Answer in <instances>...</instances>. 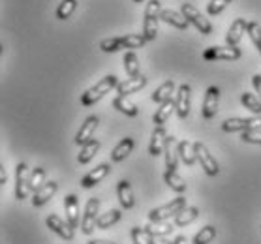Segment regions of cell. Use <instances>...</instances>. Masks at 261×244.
<instances>
[{
    "label": "cell",
    "instance_id": "1",
    "mask_svg": "<svg viewBox=\"0 0 261 244\" xmlns=\"http://www.w3.org/2000/svg\"><path fill=\"white\" fill-rule=\"evenodd\" d=\"M117 87H119L117 77H115V75H106V77L101 79V81H98L92 89H89L85 94H81V105H83V107L94 105L96 101H100L107 92H111V90L117 89Z\"/></svg>",
    "mask_w": 261,
    "mask_h": 244
},
{
    "label": "cell",
    "instance_id": "2",
    "mask_svg": "<svg viewBox=\"0 0 261 244\" xmlns=\"http://www.w3.org/2000/svg\"><path fill=\"white\" fill-rule=\"evenodd\" d=\"M162 6L158 0H150L145 8V21H143V36L147 42H152L158 36V23L162 21Z\"/></svg>",
    "mask_w": 261,
    "mask_h": 244
},
{
    "label": "cell",
    "instance_id": "3",
    "mask_svg": "<svg viewBox=\"0 0 261 244\" xmlns=\"http://www.w3.org/2000/svg\"><path fill=\"white\" fill-rule=\"evenodd\" d=\"M186 207H188V205H186V197L178 196V197H175V199H171L169 203H166V205H162V207L152 208V210L148 212V220L167 222V220H171V218H175V216H177L180 210H184Z\"/></svg>",
    "mask_w": 261,
    "mask_h": 244
},
{
    "label": "cell",
    "instance_id": "4",
    "mask_svg": "<svg viewBox=\"0 0 261 244\" xmlns=\"http://www.w3.org/2000/svg\"><path fill=\"white\" fill-rule=\"evenodd\" d=\"M180 13H182L184 17L188 19V23L194 24L201 34H205V36H208V34H213V24L208 23V19H205L199 13V10H197L194 4H188V2H184L182 6H180Z\"/></svg>",
    "mask_w": 261,
    "mask_h": 244
},
{
    "label": "cell",
    "instance_id": "5",
    "mask_svg": "<svg viewBox=\"0 0 261 244\" xmlns=\"http://www.w3.org/2000/svg\"><path fill=\"white\" fill-rule=\"evenodd\" d=\"M98 218H100V199L90 197L89 201H87V205H85V214L81 218V231L85 235H90L94 229H98L96 227Z\"/></svg>",
    "mask_w": 261,
    "mask_h": 244
},
{
    "label": "cell",
    "instance_id": "6",
    "mask_svg": "<svg viewBox=\"0 0 261 244\" xmlns=\"http://www.w3.org/2000/svg\"><path fill=\"white\" fill-rule=\"evenodd\" d=\"M194 149H196V156H197V161L201 164L203 171L207 173L208 177H216L220 173V167H218V161L214 160V156L208 152V149L201 141H196L194 143Z\"/></svg>",
    "mask_w": 261,
    "mask_h": 244
},
{
    "label": "cell",
    "instance_id": "7",
    "mask_svg": "<svg viewBox=\"0 0 261 244\" xmlns=\"http://www.w3.org/2000/svg\"><path fill=\"white\" fill-rule=\"evenodd\" d=\"M190 105H192V89L190 85H180L175 96V111H177L178 119H186L190 115Z\"/></svg>",
    "mask_w": 261,
    "mask_h": 244
},
{
    "label": "cell",
    "instance_id": "8",
    "mask_svg": "<svg viewBox=\"0 0 261 244\" xmlns=\"http://www.w3.org/2000/svg\"><path fill=\"white\" fill-rule=\"evenodd\" d=\"M29 167L24 161L17 164L15 167V199L19 201H23L29 197V192H30V186H29Z\"/></svg>",
    "mask_w": 261,
    "mask_h": 244
},
{
    "label": "cell",
    "instance_id": "9",
    "mask_svg": "<svg viewBox=\"0 0 261 244\" xmlns=\"http://www.w3.org/2000/svg\"><path fill=\"white\" fill-rule=\"evenodd\" d=\"M241 49L239 47H208L205 49L203 53V59L205 60H239L241 59Z\"/></svg>",
    "mask_w": 261,
    "mask_h": 244
},
{
    "label": "cell",
    "instance_id": "10",
    "mask_svg": "<svg viewBox=\"0 0 261 244\" xmlns=\"http://www.w3.org/2000/svg\"><path fill=\"white\" fill-rule=\"evenodd\" d=\"M218 100H220V89L218 87H208L205 92V100H203L201 115L203 119H213L218 113Z\"/></svg>",
    "mask_w": 261,
    "mask_h": 244
},
{
    "label": "cell",
    "instance_id": "11",
    "mask_svg": "<svg viewBox=\"0 0 261 244\" xmlns=\"http://www.w3.org/2000/svg\"><path fill=\"white\" fill-rule=\"evenodd\" d=\"M45 224H47L49 229L53 233H57L60 238H64V240H71V238H73V227H71L68 222L62 220V218H59L57 214H49Z\"/></svg>",
    "mask_w": 261,
    "mask_h": 244
},
{
    "label": "cell",
    "instance_id": "12",
    "mask_svg": "<svg viewBox=\"0 0 261 244\" xmlns=\"http://www.w3.org/2000/svg\"><path fill=\"white\" fill-rule=\"evenodd\" d=\"M64 210H66V222L70 224L73 229L81 224V216H79V201L75 194L64 197Z\"/></svg>",
    "mask_w": 261,
    "mask_h": 244
},
{
    "label": "cell",
    "instance_id": "13",
    "mask_svg": "<svg viewBox=\"0 0 261 244\" xmlns=\"http://www.w3.org/2000/svg\"><path fill=\"white\" fill-rule=\"evenodd\" d=\"M98 117H89V119L85 120V124H81V130L77 131V135H75V143L79 145V147H83V145H87L89 141H92L94 139V131L96 128H98Z\"/></svg>",
    "mask_w": 261,
    "mask_h": 244
},
{
    "label": "cell",
    "instance_id": "14",
    "mask_svg": "<svg viewBox=\"0 0 261 244\" xmlns=\"http://www.w3.org/2000/svg\"><path fill=\"white\" fill-rule=\"evenodd\" d=\"M248 32V23H246V19H235L227 30V36H226V42L227 45H231V47H237V43L243 40V36Z\"/></svg>",
    "mask_w": 261,
    "mask_h": 244
},
{
    "label": "cell",
    "instance_id": "15",
    "mask_svg": "<svg viewBox=\"0 0 261 244\" xmlns=\"http://www.w3.org/2000/svg\"><path fill=\"white\" fill-rule=\"evenodd\" d=\"M57 190H59V182H55V180L45 182V184L32 196V205H34V207H43V205L49 203V199L57 194Z\"/></svg>",
    "mask_w": 261,
    "mask_h": 244
},
{
    "label": "cell",
    "instance_id": "16",
    "mask_svg": "<svg viewBox=\"0 0 261 244\" xmlns=\"http://www.w3.org/2000/svg\"><path fill=\"white\" fill-rule=\"evenodd\" d=\"M109 171H111L109 164H100L96 169H92L89 175H85L83 179H81V186L83 188H92V186H96L98 182H101V180L106 179L107 175H109Z\"/></svg>",
    "mask_w": 261,
    "mask_h": 244
},
{
    "label": "cell",
    "instance_id": "17",
    "mask_svg": "<svg viewBox=\"0 0 261 244\" xmlns=\"http://www.w3.org/2000/svg\"><path fill=\"white\" fill-rule=\"evenodd\" d=\"M164 156H166V167L167 171H177V161H178V143L175 137H167L166 149H164Z\"/></svg>",
    "mask_w": 261,
    "mask_h": 244
},
{
    "label": "cell",
    "instance_id": "18",
    "mask_svg": "<svg viewBox=\"0 0 261 244\" xmlns=\"http://www.w3.org/2000/svg\"><path fill=\"white\" fill-rule=\"evenodd\" d=\"M167 137H169V135L166 133L164 126H160V128H154L152 135H150V145H148V152H150V156H160L162 152H164Z\"/></svg>",
    "mask_w": 261,
    "mask_h": 244
},
{
    "label": "cell",
    "instance_id": "19",
    "mask_svg": "<svg viewBox=\"0 0 261 244\" xmlns=\"http://www.w3.org/2000/svg\"><path fill=\"white\" fill-rule=\"evenodd\" d=\"M117 196H119V201L122 205V208H126V210L134 208L136 199H134V190H132L128 180H120L119 184H117Z\"/></svg>",
    "mask_w": 261,
    "mask_h": 244
},
{
    "label": "cell",
    "instance_id": "20",
    "mask_svg": "<svg viewBox=\"0 0 261 244\" xmlns=\"http://www.w3.org/2000/svg\"><path fill=\"white\" fill-rule=\"evenodd\" d=\"M145 85H147V77H143V75H139V77H130V79H126V81H122V83H119L117 92H119V96H128V94L137 92V90H141Z\"/></svg>",
    "mask_w": 261,
    "mask_h": 244
},
{
    "label": "cell",
    "instance_id": "21",
    "mask_svg": "<svg viewBox=\"0 0 261 244\" xmlns=\"http://www.w3.org/2000/svg\"><path fill=\"white\" fill-rule=\"evenodd\" d=\"M134 139L132 137H126V139H122L117 147H115L113 150H111V161H122L126 160L128 156L132 154V150H134Z\"/></svg>",
    "mask_w": 261,
    "mask_h": 244
},
{
    "label": "cell",
    "instance_id": "22",
    "mask_svg": "<svg viewBox=\"0 0 261 244\" xmlns=\"http://www.w3.org/2000/svg\"><path fill=\"white\" fill-rule=\"evenodd\" d=\"M162 21L167 24H173V26L178 30H186L188 24H190L188 19L184 17L182 13L175 12V10H164V12H162Z\"/></svg>",
    "mask_w": 261,
    "mask_h": 244
},
{
    "label": "cell",
    "instance_id": "23",
    "mask_svg": "<svg viewBox=\"0 0 261 244\" xmlns=\"http://www.w3.org/2000/svg\"><path fill=\"white\" fill-rule=\"evenodd\" d=\"M113 107L117 109V111H120V113L128 115V117H137V115H139L137 105L128 98V96H117L113 100Z\"/></svg>",
    "mask_w": 261,
    "mask_h": 244
},
{
    "label": "cell",
    "instance_id": "24",
    "mask_svg": "<svg viewBox=\"0 0 261 244\" xmlns=\"http://www.w3.org/2000/svg\"><path fill=\"white\" fill-rule=\"evenodd\" d=\"M147 233L150 237H167V235H171L175 226H173L171 222H150L148 226H145Z\"/></svg>",
    "mask_w": 261,
    "mask_h": 244
},
{
    "label": "cell",
    "instance_id": "25",
    "mask_svg": "<svg viewBox=\"0 0 261 244\" xmlns=\"http://www.w3.org/2000/svg\"><path fill=\"white\" fill-rule=\"evenodd\" d=\"M173 92H175V83L173 81H166V83H162L158 89L152 92V101H156V103H166V101L173 100L171 96Z\"/></svg>",
    "mask_w": 261,
    "mask_h": 244
},
{
    "label": "cell",
    "instance_id": "26",
    "mask_svg": "<svg viewBox=\"0 0 261 244\" xmlns=\"http://www.w3.org/2000/svg\"><path fill=\"white\" fill-rule=\"evenodd\" d=\"M197 216H199V208L197 207H186L184 210H180V212L175 216L173 224H175L177 227H186V226H190L194 220H197Z\"/></svg>",
    "mask_w": 261,
    "mask_h": 244
},
{
    "label": "cell",
    "instance_id": "27",
    "mask_svg": "<svg viewBox=\"0 0 261 244\" xmlns=\"http://www.w3.org/2000/svg\"><path fill=\"white\" fill-rule=\"evenodd\" d=\"M173 111H175V100H169V101H166V103H162L160 109H156L154 117H152V122L156 124V128H160V126L166 124Z\"/></svg>",
    "mask_w": 261,
    "mask_h": 244
},
{
    "label": "cell",
    "instance_id": "28",
    "mask_svg": "<svg viewBox=\"0 0 261 244\" xmlns=\"http://www.w3.org/2000/svg\"><path fill=\"white\" fill-rule=\"evenodd\" d=\"M164 180H166V184L171 188L173 192H177V194H184L186 192V180L178 175L177 171H167L166 169V173H164Z\"/></svg>",
    "mask_w": 261,
    "mask_h": 244
},
{
    "label": "cell",
    "instance_id": "29",
    "mask_svg": "<svg viewBox=\"0 0 261 244\" xmlns=\"http://www.w3.org/2000/svg\"><path fill=\"white\" fill-rule=\"evenodd\" d=\"M178 156H180V160H182L186 166H194L197 161L194 143H192V141H180V143H178Z\"/></svg>",
    "mask_w": 261,
    "mask_h": 244
},
{
    "label": "cell",
    "instance_id": "30",
    "mask_svg": "<svg viewBox=\"0 0 261 244\" xmlns=\"http://www.w3.org/2000/svg\"><path fill=\"white\" fill-rule=\"evenodd\" d=\"M120 218H122V212H120L119 208L107 210V212L100 214V218H98V224H96V227H98V229H109V227L115 226L117 222H120Z\"/></svg>",
    "mask_w": 261,
    "mask_h": 244
},
{
    "label": "cell",
    "instance_id": "31",
    "mask_svg": "<svg viewBox=\"0 0 261 244\" xmlns=\"http://www.w3.org/2000/svg\"><path fill=\"white\" fill-rule=\"evenodd\" d=\"M100 150V141L98 139H92V141H89L87 145H83L81 147V152H79V156H77V161L79 164H89L92 158L96 156V152Z\"/></svg>",
    "mask_w": 261,
    "mask_h": 244
},
{
    "label": "cell",
    "instance_id": "32",
    "mask_svg": "<svg viewBox=\"0 0 261 244\" xmlns=\"http://www.w3.org/2000/svg\"><path fill=\"white\" fill-rule=\"evenodd\" d=\"M45 184V169L43 167H34L29 175V186H30V192H38L42 186Z\"/></svg>",
    "mask_w": 261,
    "mask_h": 244
},
{
    "label": "cell",
    "instance_id": "33",
    "mask_svg": "<svg viewBox=\"0 0 261 244\" xmlns=\"http://www.w3.org/2000/svg\"><path fill=\"white\" fill-rule=\"evenodd\" d=\"M222 130L227 131V133H233V131H246V130H250L248 119H239V117L227 119V120H224Z\"/></svg>",
    "mask_w": 261,
    "mask_h": 244
},
{
    "label": "cell",
    "instance_id": "34",
    "mask_svg": "<svg viewBox=\"0 0 261 244\" xmlns=\"http://www.w3.org/2000/svg\"><path fill=\"white\" fill-rule=\"evenodd\" d=\"M124 70L130 77H139V59H137L136 53H126L124 55Z\"/></svg>",
    "mask_w": 261,
    "mask_h": 244
},
{
    "label": "cell",
    "instance_id": "35",
    "mask_svg": "<svg viewBox=\"0 0 261 244\" xmlns=\"http://www.w3.org/2000/svg\"><path fill=\"white\" fill-rule=\"evenodd\" d=\"M75 8H77V0H62L57 8V19H60V21L70 19L71 13L75 12Z\"/></svg>",
    "mask_w": 261,
    "mask_h": 244
},
{
    "label": "cell",
    "instance_id": "36",
    "mask_svg": "<svg viewBox=\"0 0 261 244\" xmlns=\"http://www.w3.org/2000/svg\"><path fill=\"white\" fill-rule=\"evenodd\" d=\"M214 238H216V227L205 226V227H201V231L196 233L194 244H208V242H213Z\"/></svg>",
    "mask_w": 261,
    "mask_h": 244
},
{
    "label": "cell",
    "instance_id": "37",
    "mask_svg": "<svg viewBox=\"0 0 261 244\" xmlns=\"http://www.w3.org/2000/svg\"><path fill=\"white\" fill-rule=\"evenodd\" d=\"M241 101H243L244 107L250 109L254 115H261V100L257 96L250 94V92H244V94L241 96Z\"/></svg>",
    "mask_w": 261,
    "mask_h": 244
},
{
    "label": "cell",
    "instance_id": "38",
    "mask_svg": "<svg viewBox=\"0 0 261 244\" xmlns=\"http://www.w3.org/2000/svg\"><path fill=\"white\" fill-rule=\"evenodd\" d=\"M120 42H122V49H139L147 43V40L143 34H128V36L120 38Z\"/></svg>",
    "mask_w": 261,
    "mask_h": 244
},
{
    "label": "cell",
    "instance_id": "39",
    "mask_svg": "<svg viewBox=\"0 0 261 244\" xmlns=\"http://www.w3.org/2000/svg\"><path fill=\"white\" fill-rule=\"evenodd\" d=\"M248 36H250V40L254 42L255 47H257V51L261 53V24L259 23L250 21L248 23Z\"/></svg>",
    "mask_w": 261,
    "mask_h": 244
},
{
    "label": "cell",
    "instance_id": "40",
    "mask_svg": "<svg viewBox=\"0 0 261 244\" xmlns=\"http://www.w3.org/2000/svg\"><path fill=\"white\" fill-rule=\"evenodd\" d=\"M132 240L134 244H150L152 237L148 235L145 227H132Z\"/></svg>",
    "mask_w": 261,
    "mask_h": 244
},
{
    "label": "cell",
    "instance_id": "41",
    "mask_svg": "<svg viewBox=\"0 0 261 244\" xmlns=\"http://www.w3.org/2000/svg\"><path fill=\"white\" fill-rule=\"evenodd\" d=\"M100 49L106 53H117L119 49H122V42L120 38H106L100 42Z\"/></svg>",
    "mask_w": 261,
    "mask_h": 244
},
{
    "label": "cell",
    "instance_id": "42",
    "mask_svg": "<svg viewBox=\"0 0 261 244\" xmlns=\"http://www.w3.org/2000/svg\"><path fill=\"white\" fill-rule=\"evenodd\" d=\"M227 4H231V0H211V4L207 6V12L211 15H218L227 8Z\"/></svg>",
    "mask_w": 261,
    "mask_h": 244
},
{
    "label": "cell",
    "instance_id": "43",
    "mask_svg": "<svg viewBox=\"0 0 261 244\" xmlns=\"http://www.w3.org/2000/svg\"><path fill=\"white\" fill-rule=\"evenodd\" d=\"M243 141L252 145H261V130H246L243 131Z\"/></svg>",
    "mask_w": 261,
    "mask_h": 244
},
{
    "label": "cell",
    "instance_id": "44",
    "mask_svg": "<svg viewBox=\"0 0 261 244\" xmlns=\"http://www.w3.org/2000/svg\"><path fill=\"white\" fill-rule=\"evenodd\" d=\"M150 244H175V240H171V238L167 237H152Z\"/></svg>",
    "mask_w": 261,
    "mask_h": 244
},
{
    "label": "cell",
    "instance_id": "45",
    "mask_svg": "<svg viewBox=\"0 0 261 244\" xmlns=\"http://www.w3.org/2000/svg\"><path fill=\"white\" fill-rule=\"evenodd\" d=\"M252 83H254V89H255V92L259 94V100H261V73L254 75V79H252Z\"/></svg>",
    "mask_w": 261,
    "mask_h": 244
},
{
    "label": "cell",
    "instance_id": "46",
    "mask_svg": "<svg viewBox=\"0 0 261 244\" xmlns=\"http://www.w3.org/2000/svg\"><path fill=\"white\" fill-rule=\"evenodd\" d=\"M8 180V175H6V169L0 166V184H6Z\"/></svg>",
    "mask_w": 261,
    "mask_h": 244
},
{
    "label": "cell",
    "instance_id": "47",
    "mask_svg": "<svg viewBox=\"0 0 261 244\" xmlns=\"http://www.w3.org/2000/svg\"><path fill=\"white\" fill-rule=\"evenodd\" d=\"M87 244H115V242H111V240H103V238H96V240H90V242H87Z\"/></svg>",
    "mask_w": 261,
    "mask_h": 244
},
{
    "label": "cell",
    "instance_id": "48",
    "mask_svg": "<svg viewBox=\"0 0 261 244\" xmlns=\"http://www.w3.org/2000/svg\"><path fill=\"white\" fill-rule=\"evenodd\" d=\"M175 244H188V240H186L184 235H178V237L175 238Z\"/></svg>",
    "mask_w": 261,
    "mask_h": 244
},
{
    "label": "cell",
    "instance_id": "49",
    "mask_svg": "<svg viewBox=\"0 0 261 244\" xmlns=\"http://www.w3.org/2000/svg\"><path fill=\"white\" fill-rule=\"evenodd\" d=\"M134 2H143V0H134Z\"/></svg>",
    "mask_w": 261,
    "mask_h": 244
}]
</instances>
